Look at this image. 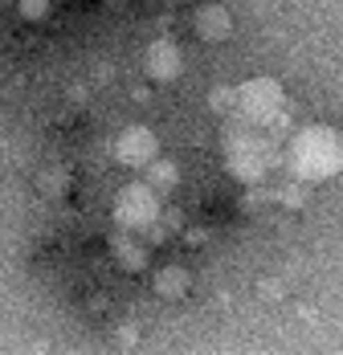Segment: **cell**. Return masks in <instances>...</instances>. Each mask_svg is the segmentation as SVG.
Segmentation results:
<instances>
[{
	"label": "cell",
	"instance_id": "6da1fadb",
	"mask_svg": "<svg viewBox=\"0 0 343 355\" xmlns=\"http://www.w3.org/2000/svg\"><path fill=\"white\" fill-rule=\"evenodd\" d=\"M286 159L299 180H327L343 168V139L327 127H307L290 139Z\"/></svg>",
	"mask_w": 343,
	"mask_h": 355
}]
</instances>
